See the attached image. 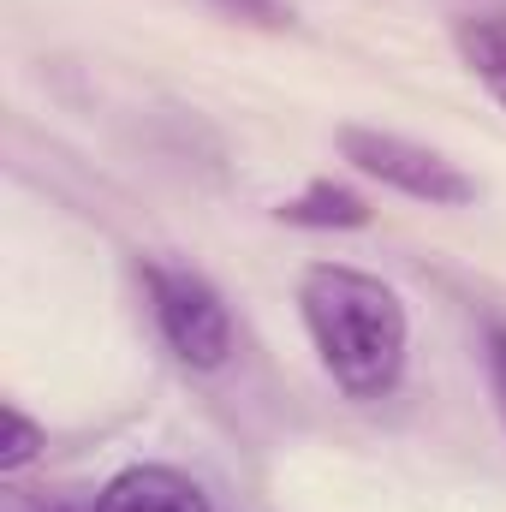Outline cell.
I'll list each match as a JSON object with an SVG mask.
<instances>
[{
	"instance_id": "cell-3",
	"label": "cell",
	"mask_w": 506,
	"mask_h": 512,
	"mask_svg": "<svg viewBox=\"0 0 506 512\" xmlns=\"http://www.w3.org/2000/svg\"><path fill=\"white\" fill-rule=\"evenodd\" d=\"M340 155H346L364 179H376V185L411 197V203H429V209H465V203L477 197V179H471L459 161H447L441 149L411 143V137H399V131L340 126Z\"/></svg>"
},
{
	"instance_id": "cell-6",
	"label": "cell",
	"mask_w": 506,
	"mask_h": 512,
	"mask_svg": "<svg viewBox=\"0 0 506 512\" xmlns=\"http://www.w3.org/2000/svg\"><path fill=\"white\" fill-rule=\"evenodd\" d=\"M453 48L471 66V78L506 108V6H495V12H465L453 24Z\"/></svg>"
},
{
	"instance_id": "cell-1",
	"label": "cell",
	"mask_w": 506,
	"mask_h": 512,
	"mask_svg": "<svg viewBox=\"0 0 506 512\" xmlns=\"http://www.w3.org/2000/svg\"><path fill=\"white\" fill-rule=\"evenodd\" d=\"M298 316L316 346V364L346 399H387L405 376L411 316L405 298L352 262H316L298 274Z\"/></svg>"
},
{
	"instance_id": "cell-4",
	"label": "cell",
	"mask_w": 506,
	"mask_h": 512,
	"mask_svg": "<svg viewBox=\"0 0 506 512\" xmlns=\"http://www.w3.org/2000/svg\"><path fill=\"white\" fill-rule=\"evenodd\" d=\"M90 512H215L203 483L173 465H126L96 489Z\"/></svg>"
},
{
	"instance_id": "cell-8",
	"label": "cell",
	"mask_w": 506,
	"mask_h": 512,
	"mask_svg": "<svg viewBox=\"0 0 506 512\" xmlns=\"http://www.w3.org/2000/svg\"><path fill=\"white\" fill-rule=\"evenodd\" d=\"M489 382H495V405L506 417V328H489Z\"/></svg>"
},
{
	"instance_id": "cell-7",
	"label": "cell",
	"mask_w": 506,
	"mask_h": 512,
	"mask_svg": "<svg viewBox=\"0 0 506 512\" xmlns=\"http://www.w3.org/2000/svg\"><path fill=\"white\" fill-rule=\"evenodd\" d=\"M0 423H6V435H0V471L6 477H18L24 465H36L42 459V447H48V429L24 411V405H0Z\"/></svg>"
},
{
	"instance_id": "cell-5",
	"label": "cell",
	"mask_w": 506,
	"mask_h": 512,
	"mask_svg": "<svg viewBox=\"0 0 506 512\" xmlns=\"http://www.w3.org/2000/svg\"><path fill=\"white\" fill-rule=\"evenodd\" d=\"M274 215H280L286 227H304V233H358V227H370V221H376L370 197H364V191H352V185H334V179L304 185V191H298V197H286Z\"/></svg>"
},
{
	"instance_id": "cell-2",
	"label": "cell",
	"mask_w": 506,
	"mask_h": 512,
	"mask_svg": "<svg viewBox=\"0 0 506 512\" xmlns=\"http://www.w3.org/2000/svg\"><path fill=\"white\" fill-rule=\"evenodd\" d=\"M143 292H149V316L161 328V340L173 346V358L185 370H227L233 364V310L227 298L185 262H143Z\"/></svg>"
}]
</instances>
